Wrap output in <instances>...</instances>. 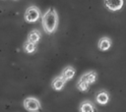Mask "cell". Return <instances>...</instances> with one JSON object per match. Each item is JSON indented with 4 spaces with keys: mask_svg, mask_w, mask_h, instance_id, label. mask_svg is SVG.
<instances>
[{
    "mask_svg": "<svg viewBox=\"0 0 126 112\" xmlns=\"http://www.w3.org/2000/svg\"><path fill=\"white\" fill-rule=\"evenodd\" d=\"M58 22L59 19H58L57 11L52 7L47 9V11H45V13L41 16L42 28L47 34H51L54 31H56L58 27Z\"/></svg>",
    "mask_w": 126,
    "mask_h": 112,
    "instance_id": "6da1fadb",
    "label": "cell"
},
{
    "mask_svg": "<svg viewBox=\"0 0 126 112\" xmlns=\"http://www.w3.org/2000/svg\"><path fill=\"white\" fill-rule=\"evenodd\" d=\"M40 15H41V13H40L39 9L36 6L32 5V6H30L26 10L24 17H25L26 22H28V23H35L40 18Z\"/></svg>",
    "mask_w": 126,
    "mask_h": 112,
    "instance_id": "7a4b0ae2",
    "label": "cell"
},
{
    "mask_svg": "<svg viewBox=\"0 0 126 112\" xmlns=\"http://www.w3.org/2000/svg\"><path fill=\"white\" fill-rule=\"evenodd\" d=\"M24 108L30 112H36L41 108L40 101L36 97H26L23 101Z\"/></svg>",
    "mask_w": 126,
    "mask_h": 112,
    "instance_id": "3957f363",
    "label": "cell"
},
{
    "mask_svg": "<svg viewBox=\"0 0 126 112\" xmlns=\"http://www.w3.org/2000/svg\"><path fill=\"white\" fill-rule=\"evenodd\" d=\"M103 5L110 12H117L122 9L124 0H103Z\"/></svg>",
    "mask_w": 126,
    "mask_h": 112,
    "instance_id": "277c9868",
    "label": "cell"
},
{
    "mask_svg": "<svg viewBox=\"0 0 126 112\" xmlns=\"http://www.w3.org/2000/svg\"><path fill=\"white\" fill-rule=\"evenodd\" d=\"M66 82L67 81L64 79V77L62 75L57 76L56 78H54L52 80V82H51V87H52V89H54L56 91H59V90H61L64 87Z\"/></svg>",
    "mask_w": 126,
    "mask_h": 112,
    "instance_id": "5b68a950",
    "label": "cell"
},
{
    "mask_svg": "<svg viewBox=\"0 0 126 112\" xmlns=\"http://www.w3.org/2000/svg\"><path fill=\"white\" fill-rule=\"evenodd\" d=\"M95 101H96V103H98L100 105L107 104L109 101V93L104 89L99 90L95 95Z\"/></svg>",
    "mask_w": 126,
    "mask_h": 112,
    "instance_id": "8992f818",
    "label": "cell"
},
{
    "mask_svg": "<svg viewBox=\"0 0 126 112\" xmlns=\"http://www.w3.org/2000/svg\"><path fill=\"white\" fill-rule=\"evenodd\" d=\"M111 44H112L111 39L107 36H103V37L99 38V40L97 42V48L100 51H107L111 47Z\"/></svg>",
    "mask_w": 126,
    "mask_h": 112,
    "instance_id": "52a82bcc",
    "label": "cell"
},
{
    "mask_svg": "<svg viewBox=\"0 0 126 112\" xmlns=\"http://www.w3.org/2000/svg\"><path fill=\"white\" fill-rule=\"evenodd\" d=\"M95 110H96V108L94 107V103L91 100L82 101L80 104V107H79V111H81V112H94Z\"/></svg>",
    "mask_w": 126,
    "mask_h": 112,
    "instance_id": "ba28073f",
    "label": "cell"
},
{
    "mask_svg": "<svg viewBox=\"0 0 126 112\" xmlns=\"http://www.w3.org/2000/svg\"><path fill=\"white\" fill-rule=\"evenodd\" d=\"M96 78H97L96 73H95L94 71H90V72H88V73L83 74V75L81 76L80 80H83V81H85V82L89 83L90 84H92L95 83Z\"/></svg>",
    "mask_w": 126,
    "mask_h": 112,
    "instance_id": "9c48e42d",
    "label": "cell"
},
{
    "mask_svg": "<svg viewBox=\"0 0 126 112\" xmlns=\"http://www.w3.org/2000/svg\"><path fill=\"white\" fill-rule=\"evenodd\" d=\"M75 73H76V70H75L74 67H72V66H66V67L63 69L61 75L64 77V79H65L66 81H69V80H71V79L74 78Z\"/></svg>",
    "mask_w": 126,
    "mask_h": 112,
    "instance_id": "30bf717a",
    "label": "cell"
},
{
    "mask_svg": "<svg viewBox=\"0 0 126 112\" xmlns=\"http://www.w3.org/2000/svg\"><path fill=\"white\" fill-rule=\"evenodd\" d=\"M41 35H40V32L37 30V29H32V31H30V33L28 34V37H27V40L32 42V43H37L40 39Z\"/></svg>",
    "mask_w": 126,
    "mask_h": 112,
    "instance_id": "8fae6325",
    "label": "cell"
},
{
    "mask_svg": "<svg viewBox=\"0 0 126 112\" xmlns=\"http://www.w3.org/2000/svg\"><path fill=\"white\" fill-rule=\"evenodd\" d=\"M36 50V44L27 40L24 43V51L26 53H33Z\"/></svg>",
    "mask_w": 126,
    "mask_h": 112,
    "instance_id": "7c38bea8",
    "label": "cell"
},
{
    "mask_svg": "<svg viewBox=\"0 0 126 112\" xmlns=\"http://www.w3.org/2000/svg\"><path fill=\"white\" fill-rule=\"evenodd\" d=\"M89 86H90V84L83 80H79V82L77 83V88L80 91H87L89 89Z\"/></svg>",
    "mask_w": 126,
    "mask_h": 112,
    "instance_id": "4fadbf2b",
    "label": "cell"
}]
</instances>
